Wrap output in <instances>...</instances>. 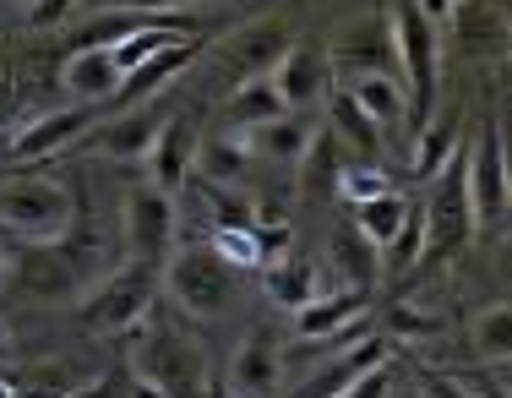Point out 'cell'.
Here are the masks:
<instances>
[{
  "mask_svg": "<svg viewBox=\"0 0 512 398\" xmlns=\"http://www.w3.org/2000/svg\"><path fill=\"white\" fill-rule=\"evenodd\" d=\"M278 115H289V110H284V99H278L273 77L240 82V88L224 99V110H218L224 131H235V137H251L256 126H267V120H278Z\"/></svg>",
  "mask_w": 512,
  "mask_h": 398,
  "instance_id": "obj_24",
  "label": "cell"
},
{
  "mask_svg": "<svg viewBox=\"0 0 512 398\" xmlns=\"http://www.w3.org/2000/svg\"><path fill=\"white\" fill-rule=\"evenodd\" d=\"M153 300H158V268L148 262H120L109 268L88 295L77 300V322L99 339H115V333H137L153 322Z\"/></svg>",
  "mask_w": 512,
  "mask_h": 398,
  "instance_id": "obj_3",
  "label": "cell"
},
{
  "mask_svg": "<svg viewBox=\"0 0 512 398\" xmlns=\"http://www.w3.org/2000/svg\"><path fill=\"white\" fill-rule=\"evenodd\" d=\"M463 142V120L458 115H431V126L414 137V180H431L453 159V148Z\"/></svg>",
  "mask_w": 512,
  "mask_h": 398,
  "instance_id": "obj_28",
  "label": "cell"
},
{
  "mask_svg": "<svg viewBox=\"0 0 512 398\" xmlns=\"http://www.w3.org/2000/svg\"><path fill=\"white\" fill-rule=\"evenodd\" d=\"M262 284H267V295H273L278 306H289V311L311 306V300L322 295V289H316V273L306 268V262H295V257L262 262Z\"/></svg>",
  "mask_w": 512,
  "mask_h": 398,
  "instance_id": "obj_30",
  "label": "cell"
},
{
  "mask_svg": "<svg viewBox=\"0 0 512 398\" xmlns=\"http://www.w3.org/2000/svg\"><path fill=\"white\" fill-rule=\"evenodd\" d=\"M376 366H387V339H382V333H365L360 344H349V349H344V355L316 360V377L300 382L295 398H338V393L355 388L365 371H376Z\"/></svg>",
  "mask_w": 512,
  "mask_h": 398,
  "instance_id": "obj_15",
  "label": "cell"
},
{
  "mask_svg": "<svg viewBox=\"0 0 512 398\" xmlns=\"http://www.w3.org/2000/svg\"><path fill=\"white\" fill-rule=\"evenodd\" d=\"M186 186H197V197L207 202V224H213V229H256V208L240 197V191H224V186L197 180V175H191Z\"/></svg>",
  "mask_w": 512,
  "mask_h": 398,
  "instance_id": "obj_32",
  "label": "cell"
},
{
  "mask_svg": "<svg viewBox=\"0 0 512 398\" xmlns=\"http://www.w3.org/2000/svg\"><path fill=\"white\" fill-rule=\"evenodd\" d=\"M327 66H338L344 77H398V44L387 11H371L360 22H344L327 44Z\"/></svg>",
  "mask_w": 512,
  "mask_h": 398,
  "instance_id": "obj_9",
  "label": "cell"
},
{
  "mask_svg": "<svg viewBox=\"0 0 512 398\" xmlns=\"http://www.w3.org/2000/svg\"><path fill=\"white\" fill-rule=\"evenodd\" d=\"M191 153H197V126H191L186 115H169L164 131H158V142H153V153H148V180L175 197L191 180Z\"/></svg>",
  "mask_w": 512,
  "mask_h": 398,
  "instance_id": "obj_19",
  "label": "cell"
},
{
  "mask_svg": "<svg viewBox=\"0 0 512 398\" xmlns=\"http://www.w3.org/2000/svg\"><path fill=\"white\" fill-rule=\"evenodd\" d=\"M284 382V349L273 344V333H246L240 349L229 355V388L235 398H273Z\"/></svg>",
  "mask_w": 512,
  "mask_h": 398,
  "instance_id": "obj_16",
  "label": "cell"
},
{
  "mask_svg": "<svg viewBox=\"0 0 512 398\" xmlns=\"http://www.w3.org/2000/svg\"><path fill=\"white\" fill-rule=\"evenodd\" d=\"M453 22H458V39L469 44V50H502L507 44V17H502V6H474V0H458L453 6Z\"/></svg>",
  "mask_w": 512,
  "mask_h": 398,
  "instance_id": "obj_31",
  "label": "cell"
},
{
  "mask_svg": "<svg viewBox=\"0 0 512 398\" xmlns=\"http://www.w3.org/2000/svg\"><path fill=\"white\" fill-rule=\"evenodd\" d=\"M197 50H202V39H197V33H191V39H175V44H164V50H158V55H148L137 71H131V77H120V93H115V99L148 104V99H153L158 88H164L169 77H180V71H186L191 60H197Z\"/></svg>",
  "mask_w": 512,
  "mask_h": 398,
  "instance_id": "obj_22",
  "label": "cell"
},
{
  "mask_svg": "<svg viewBox=\"0 0 512 398\" xmlns=\"http://www.w3.org/2000/svg\"><path fill=\"white\" fill-rule=\"evenodd\" d=\"M251 164H256V159H251L246 137H235V131L202 137L197 153H191V175H197V180H213V186H224V180H246Z\"/></svg>",
  "mask_w": 512,
  "mask_h": 398,
  "instance_id": "obj_25",
  "label": "cell"
},
{
  "mask_svg": "<svg viewBox=\"0 0 512 398\" xmlns=\"http://www.w3.org/2000/svg\"><path fill=\"white\" fill-rule=\"evenodd\" d=\"M365 311V295H355V289H327V295H316L311 306L295 311V339H338L344 328H355Z\"/></svg>",
  "mask_w": 512,
  "mask_h": 398,
  "instance_id": "obj_23",
  "label": "cell"
},
{
  "mask_svg": "<svg viewBox=\"0 0 512 398\" xmlns=\"http://www.w3.org/2000/svg\"><path fill=\"white\" fill-rule=\"evenodd\" d=\"M273 88H278V99H284V110L306 115L311 104H322V93H327V50H316V44H289L284 60L273 66Z\"/></svg>",
  "mask_w": 512,
  "mask_h": 398,
  "instance_id": "obj_17",
  "label": "cell"
},
{
  "mask_svg": "<svg viewBox=\"0 0 512 398\" xmlns=\"http://www.w3.org/2000/svg\"><path fill=\"white\" fill-rule=\"evenodd\" d=\"M289 44L295 39H289L284 22H251V28H240L235 39L213 55V71H218V82H229V93H235L240 82L273 77V66L284 60Z\"/></svg>",
  "mask_w": 512,
  "mask_h": 398,
  "instance_id": "obj_11",
  "label": "cell"
},
{
  "mask_svg": "<svg viewBox=\"0 0 512 398\" xmlns=\"http://www.w3.org/2000/svg\"><path fill=\"white\" fill-rule=\"evenodd\" d=\"M404 219H409V202L398 197V191H382V197H365V202H355V229L365 240H371L376 251H387L393 246V235L404 229Z\"/></svg>",
  "mask_w": 512,
  "mask_h": 398,
  "instance_id": "obj_27",
  "label": "cell"
},
{
  "mask_svg": "<svg viewBox=\"0 0 512 398\" xmlns=\"http://www.w3.org/2000/svg\"><path fill=\"white\" fill-rule=\"evenodd\" d=\"M338 191H344L349 208H355V202L382 197V191H398V186H393V175H387L382 164H355V159H349V164H344V175H338Z\"/></svg>",
  "mask_w": 512,
  "mask_h": 398,
  "instance_id": "obj_34",
  "label": "cell"
},
{
  "mask_svg": "<svg viewBox=\"0 0 512 398\" xmlns=\"http://www.w3.org/2000/svg\"><path fill=\"white\" fill-rule=\"evenodd\" d=\"M93 126H99V110H88V104L44 110V115H33L28 126H17L6 137V164H44V159H55L60 148H71L82 131H93Z\"/></svg>",
  "mask_w": 512,
  "mask_h": 398,
  "instance_id": "obj_10",
  "label": "cell"
},
{
  "mask_svg": "<svg viewBox=\"0 0 512 398\" xmlns=\"http://www.w3.org/2000/svg\"><path fill=\"white\" fill-rule=\"evenodd\" d=\"M420 388H425V398H474L469 388H458L453 377H436V371H420Z\"/></svg>",
  "mask_w": 512,
  "mask_h": 398,
  "instance_id": "obj_41",
  "label": "cell"
},
{
  "mask_svg": "<svg viewBox=\"0 0 512 398\" xmlns=\"http://www.w3.org/2000/svg\"><path fill=\"white\" fill-rule=\"evenodd\" d=\"M120 235H126V257L164 268V257L180 246V208L169 191H158L153 180H137L120 197Z\"/></svg>",
  "mask_w": 512,
  "mask_h": 398,
  "instance_id": "obj_7",
  "label": "cell"
},
{
  "mask_svg": "<svg viewBox=\"0 0 512 398\" xmlns=\"http://www.w3.org/2000/svg\"><path fill=\"white\" fill-rule=\"evenodd\" d=\"M458 388H469L474 398H512L507 393V360H496V371H458Z\"/></svg>",
  "mask_w": 512,
  "mask_h": 398,
  "instance_id": "obj_38",
  "label": "cell"
},
{
  "mask_svg": "<svg viewBox=\"0 0 512 398\" xmlns=\"http://www.w3.org/2000/svg\"><path fill=\"white\" fill-rule=\"evenodd\" d=\"M316 120L311 115H300V110H289V115H278V120H267V126H256L251 137H246V148H251V159H262V164H300L306 159V148H311V137H316Z\"/></svg>",
  "mask_w": 512,
  "mask_h": 398,
  "instance_id": "obj_21",
  "label": "cell"
},
{
  "mask_svg": "<svg viewBox=\"0 0 512 398\" xmlns=\"http://www.w3.org/2000/svg\"><path fill=\"white\" fill-rule=\"evenodd\" d=\"M420 229H425V246H420V268L425 262H442L458 257L463 246L474 240V208H469V142H458L453 159L431 175V197L420 208Z\"/></svg>",
  "mask_w": 512,
  "mask_h": 398,
  "instance_id": "obj_5",
  "label": "cell"
},
{
  "mask_svg": "<svg viewBox=\"0 0 512 398\" xmlns=\"http://www.w3.org/2000/svg\"><path fill=\"white\" fill-rule=\"evenodd\" d=\"M71 6H77V0H33V6H28V22H33V28H55V22L71 17Z\"/></svg>",
  "mask_w": 512,
  "mask_h": 398,
  "instance_id": "obj_40",
  "label": "cell"
},
{
  "mask_svg": "<svg viewBox=\"0 0 512 398\" xmlns=\"http://www.w3.org/2000/svg\"><path fill=\"white\" fill-rule=\"evenodd\" d=\"M158 284L186 317H202V322L224 317L229 300H235V268L207 240H180L158 268Z\"/></svg>",
  "mask_w": 512,
  "mask_h": 398,
  "instance_id": "obj_4",
  "label": "cell"
},
{
  "mask_svg": "<svg viewBox=\"0 0 512 398\" xmlns=\"http://www.w3.org/2000/svg\"><path fill=\"white\" fill-rule=\"evenodd\" d=\"M131 377L158 388L164 398H197L202 393V355L180 339L175 328L153 322V328L142 333V344L131 349Z\"/></svg>",
  "mask_w": 512,
  "mask_h": 398,
  "instance_id": "obj_8",
  "label": "cell"
},
{
  "mask_svg": "<svg viewBox=\"0 0 512 398\" xmlns=\"http://www.w3.org/2000/svg\"><path fill=\"white\" fill-rule=\"evenodd\" d=\"M420 246H425V229H420V208H409V219H404V229L393 235V246H387V262L382 268H420Z\"/></svg>",
  "mask_w": 512,
  "mask_h": 398,
  "instance_id": "obj_36",
  "label": "cell"
},
{
  "mask_svg": "<svg viewBox=\"0 0 512 398\" xmlns=\"http://www.w3.org/2000/svg\"><path fill=\"white\" fill-rule=\"evenodd\" d=\"M6 6H33V0H6Z\"/></svg>",
  "mask_w": 512,
  "mask_h": 398,
  "instance_id": "obj_44",
  "label": "cell"
},
{
  "mask_svg": "<svg viewBox=\"0 0 512 398\" xmlns=\"http://www.w3.org/2000/svg\"><path fill=\"white\" fill-rule=\"evenodd\" d=\"M327 257H333V273H338V289H355V295H371L376 279H382V251L355 229V219L333 224L327 235Z\"/></svg>",
  "mask_w": 512,
  "mask_h": 398,
  "instance_id": "obj_18",
  "label": "cell"
},
{
  "mask_svg": "<svg viewBox=\"0 0 512 398\" xmlns=\"http://www.w3.org/2000/svg\"><path fill=\"white\" fill-rule=\"evenodd\" d=\"M469 208L474 235H502L512 213V180H507V120H485L469 137Z\"/></svg>",
  "mask_w": 512,
  "mask_h": 398,
  "instance_id": "obj_6",
  "label": "cell"
},
{
  "mask_svg": "<svg viewBox=\"0 0 512 398\" xmlns=\"http://www.w3.org/2000/svg\"><path fill=\"white\" fill-rule=\"evenodd\" d=\"M387 22H393L398 44V82H404V131L420 137L442 104V28H431L414 11V0H398Z\"/></svg>",
  "mask_w": 512,
  "mask_h": 398,
  "instance_id": "obj_1",
  "label": "cell"
},
{
  "mask_svg": "<svg viewBox=\"0 0 512 398\" xmlns=\"http://www.w3.org/2000/svg\"><path fill=\"white\" fill-rule=\"evenodd\" d=\"M175 110H158V104H131L126 115L104 120V126H93V148L104 153V159H120V164H148L158 131H164V120Z\"/></svg>",
  "mask_w": 512,
  "mask_h": 398,
  "instance_id": "obj_14",
  "label": "cell"
},
{
  "mask_svg": "<svg viewBox=\"0 0 512 398\" xmlns=\"http://www.w3.org/2000/svg\"><path fill=\"white\" fill-rule=\"evenodd\" d=\"M474 349H480L485 360L512 355V306L507 300H496V306H485L480 317H474Z\"/></svg>",
  "mask_w": 512,
  "mask_h": 398,
  "instance_id": "obj_33",
  "label": "cell"
},
{
  "mask_svg": "<svg viewBox=\"0 0 512 398\" xmlns=\"http://www.w3.org/2000/svg\"><path fill=\"white\" fill-rule=\"evenodd\" d=\"M344 93L360 104L382 131L404 126V82L398 77H344Z\"/></svg>",
  "mask_w": 512,
  "mask_h": 398,
  "instance_id": "obj_26",
  "label": "cell"
},
{
  "mask_svg": "<svg viewBox=\"0 0 512 398\" xmlns=\"http://www.w3.org/2000/svg\"><path fill=\"white\" fill-rule=\"evenodd\" d=\"M344 148H338V142H333V131H316V137H311V148H306V159H300V180H306V186H300V191H306V197L316 202V197H322V191H338V175H344Z\"/></svg>",
  "mask_w": 512,
  "mask_h": 398,
  "instance_id": "obj_29",
  "label": "cell"
},
{
  "mask_svg": "<svg viewBox=\"0 0 512 398\" xmlns=\"http://www.w3.org/2000/svg\"><path fill=\"white\" fill-rule=\"evenodd\" d=\"M6 257H11V251H6V235H0V273H6Z\"/></svg>",
  "mask_w": 512,
  "mask_h": 398,
  "instance_id": "obj_42",
  "label": "cell"
},
{
  "mask_svg": "<svg viewBox=\"0 0 512 398\" xmlns=\"http://www.w3.org/2000/svg\"><path fill=\"white\" fill-rule=\"evenodd\" d=\"M0 398H17V393H11V388H6V382H0Z\"/></svg>",
  "mask_w": 512,
  "mask_h": 398,
  "instance_id": "obj_43",
  "label": "cell"
},
{
  "mask_svg": "<svg viewBox=\"0 0 512 398\" xmlns=\"http://www.w3.org/2000/svg\"><path fill=\"white\" fill-rule=\"evenodd\" d=\"M387 393H393V366H376V371H365L355 388H344L338 398H387Z\"/></svg>",
  "mask_w": 512,
  "mask_h": 398,
  "instance_id": "obj_39",
  "label": "cell"
},
{
  "mask_svg": "<svg viewBox=\"0 0 512 398\" xmlns=\"http://www.w3.org/2000/svg\"><path fill=\"white\" fill-rule=\"evenodd\" d=\"M322 115H327V131H333L338 148L355 153V164H382V159H387V131L376 126V120L365 115L355 99H349L344 82H327V93H322Z\"/></svg>",
  "mask_w": 512,
  "mask_h": 398,
  "instance_id": "obj_13",
  "label": "cell"
},
{
  "mask_svg": "<svg viewBox=\"0 0 512 398\" xmlns=\"http://www.w3.org/2000/svg\"><path fill=\"white\" fill-rule=\"evenodd\" d=\"M60 88L71 93V104H88V110H99L120 93V71L109 50H71L66 66H60Z\"/></svg>",
  "mask_w": 512,
  "mask_h": 398,
  "instance_id": "obj_20",
  "label": "cell"
},
{
  "mask_svg": "<svg viewBox=\"0 0 512 398\" xmlns=\"http://www.w3.org/2000/svg\"><path fill=\"white\" fill-rule=\"evenodd\" d=\"M71 224H77V186L66 180L33 175L0 186V235H11V246H55Z\"/></svg>",
  "mask_w": 512,
  "mask_h": 398,
  "instance_id": "obj_2",
  "label": "cell"
},
{
  "mask_svg": "<svg viewBox=\"0 0 512 398\" xmlns=\"http://www.w3.org/2000/svg\"><path fill=\"white\" fill-rule=\"evenodd\" d=\"M11 273H17V289L33 300H60V306H77L88 295V279L66 262L60 246H11Z\"/></svg>",
  "mask_w": 512,
  "mask_h": 398,
  "instance_id": "obj_12",
  "label": "cell"
},
{
  "mask_svg": "<svg viewBox=\"0 0 512 398\" xmlns=\"http://www.w3.org/2000/svg\"><path fill=\"white\" fill-rule=\"evenodd\" d=\"M387 328H393L398 339H436V333H442L447 322H442V317H425L420 306H398L393 317H387Z\"/></svg>",
  "mask_w": 512,
  "mask_h": 398,
  "instance_id": "obj_37",
  "label": "cell"
},
{
  "mask_svg": "<svg viewBox=\"0 0 512 398\" xmlns=\"http://www.w3.org/2000/svg\"><path fill=\"white\" fill-rule=\"evenodd\" d=\"M207 246H213L235 273H240V268H262V251H256V235H251V229H213V235H207Z\"/></svg>",
  "mask_w": 512,
  "mask_h": 398,
  "instance_id": "obj_35",
  "label": "cell"
}]
</instances>
